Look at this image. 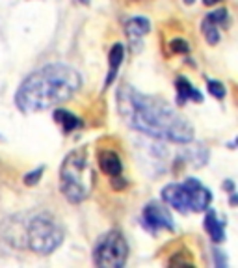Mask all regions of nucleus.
<instances>
[{
  "label": "nucleus",
  "mask_w": 238,
  "mask_h": 268,
  "mask_svg": "<svg viewBox=\"0 0 238 268\" xmlns=\"http://www.w3.org/2000/svg\"><path fill=\"white\" fill-rule=\"evenodd\" d=\"M117 112L130 128L160 140L188 144L194 140V127L164 99L145 95L123 84L117 92Z\"/></svg>",
  "instance_id": "obj_1"
},
{
  "label": "nucleus",
  "mask_w": 238,
  "mask_h": 268,
  "mask_svg": "<svg viewBox=\"0 0 238 268\" xmlns=\"http://www.w3.org/2000/svg\"><path fill=\"white\" fill-rule=\"evenodd\" d=\"M82 80L76 69L65 63H49L28 75L15 93V104L23 114H36L73 97Z\"/></svg>",
  "instance_id": "obj_2"
},
{
  "label": "nucleus",
  "mask_w": 238,
  "mask_h": 268,
  "mask_svg": "<svg viewBox=\"0 0 238 268\" xmlns=\"http://www.w3.org/2000/svg\"><path fill=\"white\" fill-rule=\"evenodd\" d=\"M93 184V173L86 147L74 149L63 159L60 168V190L71 203L84 201Z\"/></svg>",
  "instance_id": "obj_3"
},
{
  "label": "nucleus",
  "mask_w": 238,
  "mask_h": 268,
  "mask_svg": "<svg viewBox=\"0 0 238 268\" xmlns=\"http://www.w3.org/2000/svg\"><path fill=\"white\" fill-rule=\"evenodd\" d=\"M25 240L32 251L39 255H47L61 244L63 229L54 216L47 213H37L25 224Z\"/></svg>",
  "instance_id": "obj_4"
},
{
  "label": "nucleus",
  "mask_w": 238,
  "mask_h": 268,
  "mask_svg": "<svg viewBox=\"0 0 238 268\" xmlns=\"http://www.w3.org/2000/svg\"><path fill=\"white\" fill-rule=\"evenodd\" d=\"M162 197L168 205L177 209L179 213H203L207 211L210 201H212V192L203 186L197 179H186L184 183H171L162 190Z\"/></svg>",
  "instance_id": "obj_5"
},
{
  "label": "nucleus",
  "mask_w": 238,
  "mask_h": 268,
  "mask_svg": "<svg viewBox=\"0 0 238 268\" xmlns=\"http://www.w3.org/2000/svg\"><path fill=\"white\" fill-rule=\"evenodd\" d=\"M128 246L119 231H108L93 248V262L101 268H121L127 262Z\"/></svg>",
  "instance_id": "obj_6"
},
{
  "label": "nucleus",
  "mask_w": 238,
  "mask_h": 268,
  "mask_svg": "<svg viewBox=\"0 0 238 268\" xmlns=\"http://www.w3.org/2000/svg\"><path fill=\"white\" fill-rule=\"evenodd\" d=\"M143 224L151 233H156L158 229L173 231V218L170 211L158 203H147L143 207Z\"/></svg>",
  "instance_id": "obj_7"
},
{
  "label": "nucleus",
  "mask_w": 238,
  "mask_h": 268,
  "mask_svg": "<svg viewBox=\"0 0 238 268\" xmlns=\"http://www.w3.org/2000/svg\"><path fill=\"white\" fill-rule=\"evenodd\" d=\"M229 25V13H227L225 8H220V10H216V12L208 13L207 17L203 19L201 23V30H203V36L207 39L210 45H216V43L220 41V26H227Z\"/></svg>",
  "instance_id": "obj_8"
},
{
  "label": "nucleus",
  "mask_w": 238,
  "mask_h": 268,
  "mask_svg": "<svg viewBox=\"0 0 238 268\" xmlns=\"http://www.w3.org/2000/svg\"><path fill=\"white\" fill-rule=\"evenodd\" d=\"M151 30V23H149V19L145 17H130L125 23V34H127L128 41L132 45V49H140L141 45V39L149 34Z\"/></svg>",
  "instance_id": "obj_9"
},
{
  "label": "nucleus",
  "mask_w": 238,
  "mask_h": 268,
  "mask_svg": "<svg viewBox=\"0 0 238 268\" xmlns=\"http://www.w3.org/2000/svg\"><path fill=\"white\" fill-rule=\"evenodd\" d=\"M175 88H177V104H184L186 101H196V103H203V95L199 93L197 88L190 84L184 77H179L175 80Z\"/></svg>",
  "instance_id": "obj_10"
},
{
  "label": "nucleus",
  "mask_w": 238,
  "mask_h": 268,
  "mask_svg": "<svg viewBox=\"0 0 238 268\" xmlns=\"http://www.w3.org/2000/svg\"><path fill=\"white\" fill-rule=\"evenodd\" d=\"M99 164H101V170L110 177L121 175L123 171V162L119 159V155L114 151H101L99 153Z\"/></svg>",
  "instance_id": "obj_11"
},
{
  "label": "nucleus",
  "mask_w": 238,
  "mask_h": 268,
  "mask_svg": "<svg viewBox=\"0 0 238 268\" xmlns=\"http://www.w3.org/2000/svg\"><path fill=\"white\" fill-rule=\"evenodd\" d=\"M205 231L208 233V237L212 238L214 242L225 240V226L218 220V216H216L212 209H208L207 216H205Z\"/></svg>",
  "instance_id": "obj_12"
},
{
  "label": "nucleus",
  "mask_w": 238,
  "mask_h": 268,
  "mask_svg": "<svg viewBox=\"0 0 238 268\" xmlns=\"http://www.w3.org/2000/svg\"><path fill=\"white\" fill-rule=\"evenodd\" d=\"M123 56H125V47H123L121 43H116L114 47H112L110 54H108V61H110V69H108V79L104 82V86H110L116 79L117 71H119V67L123 63Z\"/></svg>",
  "instance_id": "obj_13"
},
{
  "label": "nucleus",
  "mask_w": 238,
  "mask_h": 268,
  "mask_svg": "<svg viewBox=\"0 0 238 268\" xmlns=\"http://www.w3.org/2000/svg\"><path fill=\"white\" fill-rule=\"evenodd\" d=\"M54 119L58 125H61V128H63V132L69 134L73 132V130H76V128L82 127V121H80L78 117L74 116V114H71V112H67V110H56L54 112Z\"/></svg>",
  "instance_id": "obj_14"
},
{
  "label": "nucleus",
  "mask_w": 238,
  "mask_h": 268,
  "mask_svg": "<svg viewBox=\"0 0 238 268\" xmlns=\"http://www.w3.org/2000/svg\"><path fill=\"white\" fill-rule=\"evenodd\" d=\"M207 88L208 92L212 93L216 99H223L225 97V84H221V82H218V80H207Z\"/></svg>",
  "instance_id": "obj_15"
},
{
  "label": "nucleus",
  "mask_w": 238,
  "mask_h": 268,
  "mask_svg": "<svg viewBox=\"0 0 238 268\" xmlns=\"http://www.w3.org/2000/svg\"><path fill=\"white\" fill-rule=\"evenodd\" d=\"M43 171H45V166H39L37 170L30 171V173H26L25 175V184H28V186H34V184L39 183V177L43 175Z\"/></svg>",
  "instance_id": "obj_16"
},
{
  "label": "nucleus",
  "mask_w": 238,
  "mask_h": 268,
  "mask_svg": "<svg viewBox=\"0 0 238 268\" xmlns=\"http://www.w3.org/2000/svg\"><path fill=\"white\" fill-rule=\"evenodd\" d=\"M171 50H173V52L186 54V52H190V45L184 41V39H173V41H171Z\"/></svg>",
  "instance_id": "obj_17"
},
{
  "label": "nucleus",
  "mask_w": 238,
  "mask_h": 268,
  "mask_svg": "<svg viewBox=\"0 0 238 268\" xmlns=\"http://www.w3.org/2000/svg\"><path fill=\"white\" fill-rule=\"evenodd\" d=\"M214 255H216V264L218 266H225V261H221V251L220 250H214Z\"/></svg>",
  "instance_id": "obj_18"
},
{
  "label": "nucleus",
  "mask_w": 238,
  "mask_h": 268,
  "mask_svg": "<svg viewBox=\"0 0 238 268\" xmlns=\"http://www.w3.org/2000/svg\"><path fill=\"white\" fill-rule=\"evenodd\" d=\"M203 2H205V4H207V6H212V4H216V2H218V0H203Z\"/></svg>",
  "instance_id": "obj_19"
},
{
  "label": "nucleus",
  "mask_w": 238,
  "mask_h": 268,
  "mask_svg": "<svg viewBox=\"0 0 238 268\" xmlns=\"http://www.w3.org/2000/svg\"><path fill=\"white\" fill-rule=\"evenodd\" d=\"M184 4H188L190 6V4H194V0H184Z\"/></svg>",
  "instance_id": "obj_20"
},
{
  "label": "nucleus",
  "mask_w": 238,
  "mask_h": 268,
  "mask_svg": "<svg viewBox=\"0 0 238 268\" xmlns=\"http://www.w3.org/2000/svg\"><path fill=\"white\" fill-rule=\"evenodd\" d=\"M80 4H90V0H78Z\"/></svg>",
  "instance_id": "obj_21"
}]
</instances>
